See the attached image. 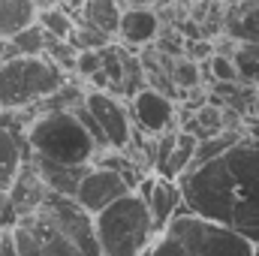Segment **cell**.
<instances>
[{
    "label": "cell",
    "instance_id": "cell-1",
    "mask_svg": "<svg viewBox=\"0 0 259 256\" xmlns=\"http://www.w3.org/2000/svg\"><path fill=\"white\" fill-rule=\"evenodd\" d=\"M178 187L190 214L259 241V142L244 136L226 154L184 172Z\"/></svg>",
    "mask_w": 259,
    "mask_h": 256
},
{
    "label": "cell",
    "instance_id": "cell-2",
    "mask_svg": "<svg viewBox=\"0 0 259 256\" xmlns=\"http://www.w3.org/2000/svg\"><path fill=\"white\" fill-rule=\"evenodd\" d=\"M18 256H100L94 217L75 199L49 193L42 205L12 226Z\"/></svg>",
    "mask_w": 259,
    "mask_h": 256
},
{
    "label": "cell",
    "instance_id": "cell-3",
    "mask_svg": "<svg viewBox=\"0 0 259 256\" xmlns=\"http://www.w3.org/2000/svg\"><path fill=\"white\" fill-rule=\"evenodd\" d=\"M250 241L187 211V205L178 211V217L154 238L148 256H250Z\"/></svg>",
    "mask_w": 259,
    "mask_h": 256
},
{
    "label": "cell",
    "instance_id": "cell-4",
    "mask_svg": "<svg viewBox=\"0 0 259 256\" xmlns=\"http://www.w3.org/2000/svg\"><path fill=\"white\" fill-rule=\"evenodd\" d=\"M27 151L33 157L64 163V166H94L103 154L75 112H42L27 127Z\"/></svg>",
    "mask_w": 259,
    "mask_h": 256
},
{
    "label": "cell",
    "instance_id": "cell-5",
    "mask_svg": "<svg viewBox=\"0 0 259 256\" xmlns=\"http://www.w3.org/2000/svg\"><path fill=\"white\" fill-rule=\"evenodd\" d=\"M94 235L100 244V256H142L154 244V220L148 205L127 193L100 214H94Z\"/></svg>",
    "mask_w": 259,
    "mask_h": 256
},
{
    "label": "cell",
    "instance_id": "cell-6",
    "mask_svg": "<svg viewBox=\"0 0 259 256\" xmlns=\"http://www.w3.org/2000/svg\"><path fill=\"white\" fill-rule=\"evenodd\" d=\"M66 75L49 58L9 55L0 58V112H27L58 94Z\"/></svg>",
    "mask_w": 259,
    "mask_h": 256
},
{
    "label": "cell",
    "instance_id": "cell-7",
    "mask_svg": "<svg viewBox=\"0 0 259 256\" xmlns=\"http://www.w3.org/2000/svg\"><path fill=\"white\" fill-rule=\"evenodd\" d=\"M81 106L100 124L109 151H127L133 139V118H130V109L121 103V97H112L106 91H88Z\"/></svg>",
    "mask_w": 259,
    "mask_h": 256
},
{
    "label": "cell",
    "instance_id": "cell-8",
    "mask_svg": "<svg viewBox=\"0 0 259 256\" xmlns=\"http://www.w3.org/2000/svg\"><path fill=\"white\" fill-rule=\"evenodd\" d=\"M130 118H133V127L142 130L145 136H163L169 130H178L175 100L154 88H142L130 100Z\"/></svg>",
    "mask_w": 259,
    "mask_h": 256
},
{
    "label": "cell",
    "instance_id": "cell-9",
    "mask_svg": "<svg viewBox=\"0 0 259 256\" xmlns=\"http://www.w3.org/2000/svg\"><path fill=\"white\" fill-rule=\"evenodd\" d=\"M127 193H133V187L127 184V178L121 172L103 169V166H91L84 172V178H81V184H78L72 199L78 202V208H84L94 217V214H100L103 208H109L112 202H118Z\"/></svg>",
    "mask_w": 259,
    "mask_h": 256
},
{
    "label": "cell",
    "instance_id": "cell-10",
    "mask_svg": "<svg viewBox=\"0 0 259 256\" xmlns=\"http://www.w3.org/2000/svg\"><path fill=\"white\" fill-rule=\"evenodd\" d=\"M160 36V18L151 6H127L121 12V24H118V36L121 46L130 52H139L145 46H151Z\"/></svg>",
    "mask_w": 259,
    "mask_h": 256
},
{
    "label": "cell",
    "instance_id": "cell-11",
    "mask_svg": "<svg viewBox=\"0 0 259 256\" xmlns=\"http://www.w3.org/2000/svg\"><path fill=\"white\" fill-rule=\"evenodd\" d=\"M145 205H148V214H151V220H154V232L160 235V232L178 217V211L184 208V196H181L178 181L157 178L154 187H151V193H148V199H145Z\"/></svg>",
    "mask_w": 259,
    "mask_h": 256
},
{
    "label": "cell",
    "instance_id": "cell-12",
    "mask_svg": "<svg viewBox=\"0 0 259 256\" xmlns=\"http://www.w3.org/2000/svg\"><path fill=\"white\" fill-rule=\"evenodd\" d=\"M27 160H30L33 169L39 172L46 190L55 193V196H66V199L75 196L78 184H81V178H84V172L91 169V166H64V163H52V160L33 157V154H27Z\"/></svg>",
    "mask_w": 259,
    "mask_h": 256
},
{
    "label": "cell",
    "instance_id": "cell-13",
    "mask_svg": "<svg viewBox=\"0 0 259 256\" xmlns=\"http://www.w3.org/2000/svg\"><path fill=\"white\" fill-rule=\"evenodd\" d=\"M6 196H9V202H12V208H15L18 217L36 211V208L42 205V199L49 196V190H46V184H42V178H39V172L33 169L30 160L21 166L18 178L12 181V187L6 190Z\"/></svg>",
    "mask_w": 259,
    "mask_h": 256
},
{
    "label": "cell",
    "instance_id": "cell-14",
    "mask_svg": "<svg viewBox=\"0 0 259 256\" xmlns=\"http://www.w3.org/2000/svg\"><path fill=\"white\" fill-rule=\"evenodd\" d=\"M27 142L15 133V130L0 124V193L12 187V181L18 178L21 166L27 163Z\"/></svg>",
    "mask_w": 259,
    "mask_h": 256
},
{
    "label": "cell",
    "instance_id": "cell-15",
    "mask_svg": "<svg viewBox=\"0 0 259 256\" xmlns=\"http://www.w3.org/2000/svg\"><path fill=\"white\" fill-rule=\"evenodd\" d=\"M223 30L235 42H259V0H235L223 18Z\"/></svg>",
    "mask_w": 259,
    "mask_h": 256
},
{
    "label": "cell",
    "instance_id": "cell-16",
    "mask_svg": "<svg viewBox=\"0 0 259 256\" xmlns=\"http://www.w3.org/2000/svg\"><path fill=\"white\" fill-rule=\"evenodd\" d=\"M36 0H0V42H9L24 27L36 24Z\"/></svg>",
    "mask_w": 259,
    "mask_h": 256
},
{
    "label": "cell",
    "instance_id": "cell-17",
    "mask_svg": "<svg viewBox=\"0 0 259 256\" xmlns=\"http://www.w3.org/2000/svg\"><path fill=\"white\" fill-rule=\"evenodd\" d=\"M121 0H84L81 3V24L106 33L109 39L118 36V24H121Z\"/></svg>",
    "mask_w": 259,
    "mask_h": 256
},
{
    "label": "cell",
    "instance_id": "cell-18",
    "mask_svg": "<svg viewBox=\"0 0 259 256\" xmlns=\"http://www.w3.org/2000/svg\"><path fill=\"white\" fill-rule=\"evenodd\" d=\"M193 154H196V139L190 136V133L178 130V136H175V145H172V151H169V157H166L163 169L157 172V178H166V181H178L184 172H190Z\"/></svg>",
    "mask_w": 259,
    "mask_h": 256
},
{
    "label": "cell",
    "instance_id": "cell-19",
    "mask_svg": "<svg viewBox=\"0 0 259 256\" xmlns=\"http://www.w3.org/2000/svg\"><path fill=\"white\" fill-rule=\"evenodd\" d=\"M241 139H244V130H223V133H217V136H211V139L196 142V154H193L190 169L208 163V160H214V157H220V154H226V151H229L232 145H238Z\"/></svg>",
    "mask_w": 259,
    "mask_h": 256
},
{
    "label": "cell",
    "instance_id": "cell-20",
    "mask_svg": "<svg viewBox=\"0 0 259 256\" xmlns=\"http://www.w3.org/2000/svg\"><path fill=\"white\" fill-rule=\"evenodd\" d=\"M232 64H235L241 84L259 88V42H235Z\"/></svg>",
    "mask_w": 259,
    "mask_h": 256
},
{
    "label": "cell",
    "instance_id": "cell-21",
    "mask_svg": "<svg viewBox=\"0 0 259 256\" xmlns=\"http://www.w3.org/2000/svg\"><path fill=\"white\" fill-rule=\"evenodd\" d=\"M6 55H0V58H9V55H27V58H39V55H46V30L39 27V24H30V27H24L21 33H15L9 42H6Z\"/></svg>",
    "mask_w": 259,
    "mask_h": 256
},
{
    "label": "cell",
    "instance_id": "cell-22",
    "mask_svg": "<svg viewBox=\"0 0 259 256\" xmlns=\"http://www.w3.org/2000/svg\"><path fill=\"white\" fill-rule=\"evenodd\" d=\"M36 24L46 30V36L61 39V42H69V36H72V30H75L72 15H69L66 9H61V6H49V9H42V12L36 15Z\"/></svg>",
    "mask_w": 259,
    "mask_h": 256
},
{
    "label": "cell",
    "instance_id": "cell-23",
    "mask_svg": "<svg viewBox=\"0 0 259 256\" xmlns=\"http://www.w3.org/2000/svg\"><path fill=\"white\" fill-rule=\"evenodd\" d=\"M169 81H172L175 91H193V88L202 84V69H199V64L187 61V58L181 55L178 61L169 64Z\"/></svg>",
    "mask_w": 259,
    "mask_h": 256
},
{
    "label": "cell",
    "instance_id": "cell-24",
    "mask_svg": "<svg viewBox=\"0 0 259 256\" xmlns=\"http://www.w3.org/2000/svg\"><path fill=\"white\" fill-rule=\"evenodd\" d=\"M42 58H49L52 64L58 66L61 72H69V69H75V61H78V52L69 46V42H61V39H52V36H46V55Z\"/></svg>",
    "mask_w": 259,
    "mask_h": 256
},
{
    "label": "cell",
    "instance_id": "cell-25",
    "mask_svg": "<svg viewBox=\"0 0 259 256\" xmlns=\"http://www.w3.org/2000/svg\"><path fill=\"white\" fill-rule=\"evenodd\" d=\"M211 55H214V42L211 39H190V42H184V58L193 61V64H205Z\"/></svg>",
    "mask_w": 259,
    "mask_h": 256
},
{
    "label": "cell",
    "instance_id": "cell-26",
    "mask_svg": "<svg viewBox=\"0 0 259 256\" xmlns=\"http://www.w3.org/2000/svg\"><path fill=\"white\" fill-rule=\"evenodd\" d=\"M100 52H78V61H75V72L78 75H84V78H91V75H97L100 72Z\"/></svg>",
    "mask_w": 259,
    "mask_h": 256
},
{
    "label": "cell",
    "instance_id": "cell-27",
    "mask_svg": "<svg viewBox=\"0 0 259 256\" xmlns=\"http://www.w3.org/2000/svg\"><path fill=\"white\" fill-rule=\"evenodd\" d=\"M0 256H18L15 238H12V229H3V232H0Z\"/></svg>",
    "mask_w": 259,
    "mask_h": 256
},
{
    "label": "cell",
    "instance_id": "cell-28",
    "mask_svg": "<svg viewBox=\"0 0 259 256\" xmlns=\"http://www.w3.org/2000/svg\"><path fill=\"white\" fill-rule=\"evenodd\" d=\"M244 136L259 142V118H244Z\"/></svg>",
    "mask_w": 259,
    "mask_h": 256
},
{
    "label": "cell",
    "instance_id": "cell-29",
    "mask_svg": "<svg viewBox=\"0 0 259 256\" xmlns=\"http://www.w3.org/2000/svg\"><path fill=\"white\" fill-rule=\"evenodd\" d=\"M124 3H130V6H148L151 0H124Z\"/></svg>",
    "mask_w": 259,
    "mask_h": 256
},
{
    "label": "cell",
    "instance_id": "cell-30",
    "mask_svg": "<svg viewBox=\"0 0 259 256\" xmlns=\"http://www.w3.org/2000/svg\"><path fill=\"white\" fill-rule=\"evenodd\" d=\"M250 118H259V88H256V109H253V115Z\"/></svg>",
    "mask_w": 259,
    "mask_h": 256
},
{
    "label": "cell",
    "instance_id": "cell-31",
    "mask_svg": "<svg viewBox=\"0 0 259 256\" xmlns=\"http://www.w3.org/2000/svg\"><path fill=\"white\" fill-rule=\"evenodd\" d=\"M250 256H259V241L253 244V247H250Z\"/></svg>",
    "mask_w": 259,
    "mask_h": 256
},
{
    "label": "cell",
    "instance_id": "cell-32",
    "mask_svg": "<svg viewBox=\"0 0 259 256\" xmlns=\"http://www.w3.org/2000/svg\"><path fill=\"white\" fill-rule=\"evenodd\" d=\"M232 3H235V0H232Z\"/></svg>",
    "mask_w": 259,
    "mask_h": 256
}]
</instances>
